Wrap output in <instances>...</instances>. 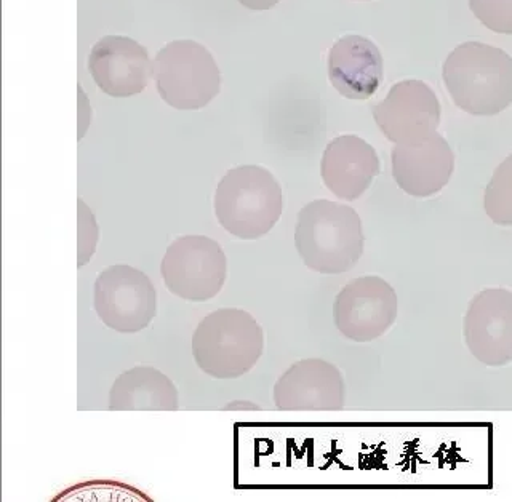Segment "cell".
I'll return each mask as SVG.
<instances>
[{
    "instance_id": "cell-5",
    "label": "cell",
    "mask_w": 512,
    "mask_h": 502,
    "mask_svg": "<svg viewBox=\"0 0 512 502\" xmlns=\"http://www.w3.org/2000/svg\"><path fill=\"white\" fill-rule=\"evenodd\" d=\"M157 90L165 103L180 111H196L220 93V69L212 53L194 40L165 45L152 64Z\"/></svg>"
},
{
    "instance_id": "cell-11",
    "label": "cell",
    "mask_w": 512,
    "mask_h": 502,
    "mask_svg": "<svg viewBox=\"0 0 512 502\" xmlns=\"http://www.w3.org/2000/svg\"><path fill=\"white\" fill-rule=\"evenodd\" d=\"M346 386L338 367L322 359L293 363L274 386V403L284 411L343 410Z\"/></svg>"
},
{
    "instance_id": "cell-10",
    "label": "cell",
    "mask_w": 512,
    "mask_h": 502,
    "mask_svg": "<svg viewBox=\"0 0 512 502\" xmlns=\"http://www.w3.org/2000/svg\"><path fill=\"white\" fill-rule=\"evenodd\" d=\"M373 119L392 143H415L437 132L440 103L436 93L421 80H404L372 109Z\"/></svg>"
},
{
    "instance_id": "cell-12",
    "label": "cell",
    "mask_w": 512,
    "mask_h": 502,
    "mask_svg": "<svg viewBox=\"0 0 512 502\" xmlns=\"http://www.w3.org/2000/svg\"><path fill=\"white\" fill-rule=\"evenodd\" d=\"M455 172V154L444 136L432 133L392 149V178L405 194L426 199L447 186Z\"/></svg>"
},
{
    "instance_id": "cell-4",
    "label": "cell",
    "mask_w": 512,
    "mask_h": 502,
    "mask_svg": "<svg viewBox=\"0 0 512 502\" xmlns=\"http://www.w3.org/2000/svg\"><path fill=\"white\" fill-rule=\"evenodd\" d=\"M284 212V194L266 168H232L215 192V215L229 234L242 240L266 236Z\"/></svg>"
},
{
    "instance_id": "cell-15",
    "label": "cell",
    "mask_w": 512,
    "mask_h": 502,
    "mask_svg": "<svg viewBox=\"0 0 512 502\" xmlns=\"http://www.w3.org/2000/svg\"><path fill=\"white\" fill-rule=\"evenodd\" d=\"M328 79L344 98H372L383 82L380 48L367 37H341L328 53Z\"/></svg>"
},
{
    "instance_id": "cell-3",
    "label": "cell",
    "mask_w": 512,
    "mask_h": 502,
    "mask_svg": "<svg viewBox=\"0 0 512 502\" xmlns=\"http://www.w3.org/2000/svg\"><path fill=\"white\" fill-rule=\"evenodd\" d=\"M264 349V331L252 314L224 307L200 320L192 355L205 375L236 379L252 371Z\"/></svg>"
},
{
    "instance_id": "cell-19",
    "label": "cell",
    "mask_w": 512,
    "mask_h": 502,
    "mask_svg": "<svg viewBox=\"0 0 512 502\" xmlns=\"http://www.w3.org/2000/svg\"><path fill=\"white\" fill-rule=\"evenodd\" d=\"M77 204H79V263L77 266L82 267L95 253L98 226H96L95 216L88 210L84 200L79 199Z\"/></svg>"
},
{
    "instance_id": "cell-13",
    "label": "cell",
    "mask_w": 512,
    "mask_h": 502,
    "mask_svg": "<svg viewBox=\"0 0 512 502\" xmlns=\"http://www.w3.org/2000/svg\"><path fill=\"white\" fill-rule=\"evenodd\" d=\"M88 69L96 85L114 98L138 95L152 76L148 50L124 36L98 40L88 58Z\"/></svg>"
},
{
    "instance_id": "cell-14",
    "label": "cell",
    "mask_w": 512,
    "mask_h": 502,
    "mask_svg": "<svg viewBox=\"0 0 512 502\" xmlns=\"http://www.w3.org/2000/svg\"><path fill=\"white\" fill-rule=\"evenodd\" d=\"M320 175L328 191L338 199L352 202L364 196L380 175V157L359 136H338L325 148Z\"/></svg>"
},
{
    "instance_id": "cell-7",
    "label": "cell",
    "mask_w": 512,
    "mask_h": 502,
    "mask_svg": "<svg viewBox=\"0 0 512 502\" xmlns=\"http://www.w3.org/2000/svg\"><path fill=\"white\" fill-rule=\"evenodd\" d=\"M93 306L106 327L133 335L156 317V288L140 269L116 264L96 277Z\"/></svg>"
},
{
    "instance_id": "cell-20",
    "label": "cell",
    "mask_w": 512,
    "mask_h": 502,
    "mask_svg": "<svg viewBox=\"0 0 512 502\" xmlns=\"http://www.w3.org/2000/svg\"><path fill=\"white\" fill-rule=\"evenodd\" d=\"M239 2L250 10H269L279 4L280 0H239Z\"/></svg>"
},
{
    "instance_id": "cell-6",
    "label": "cell",
    "mask_w": 512,
    "mask_h": 502,
    "mask_svg": "<svg viewBox=\"0 0 512 502\" xmlns=\"http://www.w3.org/2000/svg\"><path fill=\"white\" fill-rule=\"evenodd\" d=\"M160 272L173 295L192 303H205L223 288L228 259L220 244L210 237L184 236L168 247Z\"/></svg>"
},
{
    "instance_id": "cell-8",
    "label": "cell",
    "mask_w": 512,
    "mask_h": 502,
    "mask_svg": "<svg viewBox=\"0 0 512 502\" xmlns=\"http://www.w3.org/2000/svg\"><path fill=\"white\" fill-rule=\"evenodd\" d=\"M397 293L386 280L365 275L336 295L333 320L344 338L370 343L388 333L397 320Z\"/></svg>"
},
{
    "instance_id": "cell-18",
    "label": "cell",
    "mask_w": 512,
    "mask_h": 502,
    "mask_svg": "<svg viewBox=\"0 0 512 502\" xmlns=\"http://www.w3.org/2000/svg\"><path fill=\"white\" fill-rule=\"evenodd\" d=\"M469 8L485 28L512 36V0H469Z\"/></svg>"
},
{
    "instance_id": "cell-17",
    "label": "cell",
    "mask_w": 512,
    "mask_h": 502,
    "mask_svg": "<svg viewBox=\"0 0 512 502\" xmlns=\"http://www.w3.org/2000/svg\"><path fill=\"white\" fill-rule=\"evenodd\" d=\"M484 208L498 226H512V154L496 168L485 188Z\"/></svg>"
},
{
    "instance_id": "cell-9",
    "label": "cell",
    "mask_w": 512,
    "mask_h": 502,
    "mask_svg": "<svg viewBox=\"0 0 512 502\" xmlns=\"http://www.w3.org/2000/svg\"><path fill=\"white\" fill-rule=\"evenodd\" d=\"M463 336L477 362L493 368L512 363V291H479L464 314Z\"/></svg>"
},
{
    "instance_id": "cell-1",
    "label": "cell",
    "mask_w": 512,
    "mask_h": 502,
    "mask_svg": "<svg viewBox=\"0 0 512 502\" xmlns=\"http://www.w3.org/2000/svg\"><path fill=\"white\" fill-rule=\"evenodd\" d=\"M365 237L359 213L332 200H314L298 213L295 245L311 271L344 274L364 255Z\"/></svg>"
},
{
    "instance_id": "cell-2",
    "label": "cell",
    "mask_w": 512,
    "mask_h": 502,
    "mask_svg": "<svg viewBox=\"0 0 512 502\" xmlns=\"http://www.w3.org/2000/svg\"><path fill=\"white\" fill-rule=\"evenodd\" d=\"M444 82L455 106L471 116L492 117L512 103V58L501 48L466 42L450 52Z\"/></svg>"
},
{
    "instance_id": "cell-16",
    "label": "cell",
    "mask_w": 512,
    "mask_h": 502,
    "mask_svg": "<svg viewBox=\"0 0 512 502\" xmlns=\"http://www.w3.org/2000/svg\"><path fill=\"white\" fill-rule=\"evenodd\" d=\"M178 407L175 384L154 367L124 371L109 391L112 411H175Z\"/></svg>"
}]
</instances>
